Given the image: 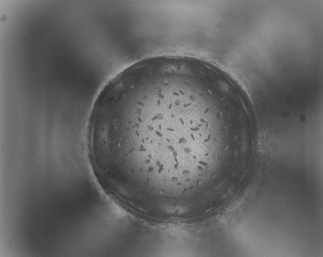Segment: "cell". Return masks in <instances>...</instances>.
Instances as JSON below:
<instances>
[{
	"label": "cell",
	"instance_id": "obj_1",
	"mask_svg": "<svg viewBox=\"0 0 323 257\" xmlns=\"http://www.w3.org/2000/svg\"><path fill=\"white\" fill-rule=\"evenodd\" d=\"M95 131L105 166L151 186L194 187L206 164L205 124L176 70H150L106 86Z\"/></svg>",
	"mask_w": 323,
	"mask_h": 257
}]
</instances>
